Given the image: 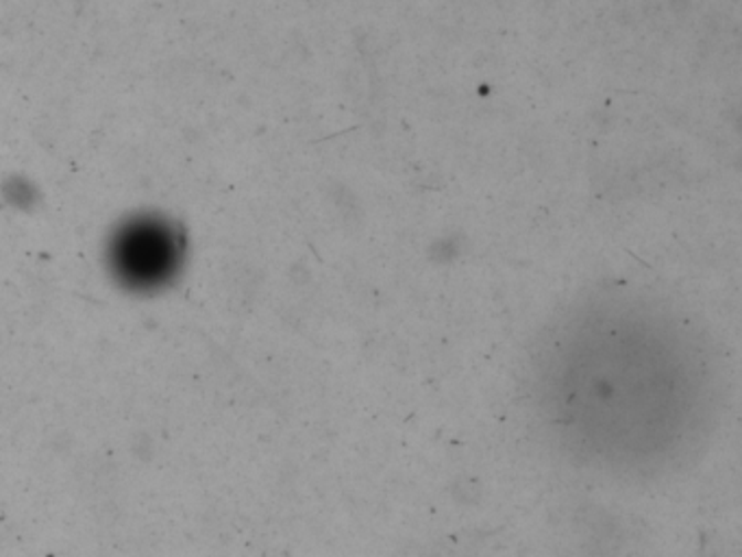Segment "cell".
<instances>
[{"label":"cell","instance_id":"1","mask_svg":"<svg viewBox=\"0 0 742 557\" xmlns=\"http://www.w3.org/2000/svg\"><path fill=\"white\" fill-rule=\"evenodd\" d=\"M174 261V242L160 227L140 225L120 244V264L138 281H158Z\"/></svg>","mask_w":742,"mask_h":557}]
</instances>
